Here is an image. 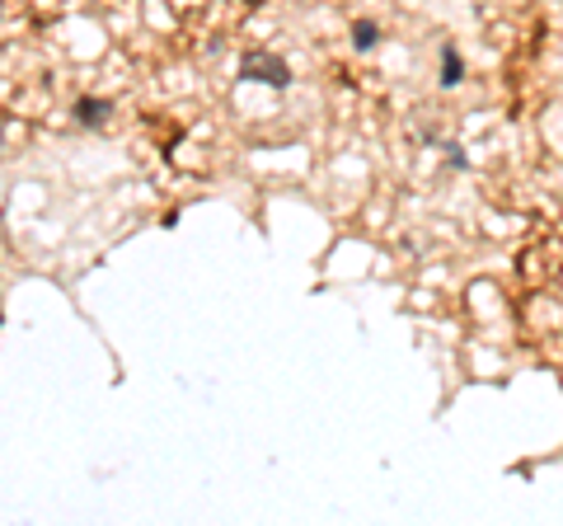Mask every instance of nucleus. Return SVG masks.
Segmentation results:
<instances>
[{
  "mask_svg": "<svg viewBox=\"0 0 563 526\" xmlns=\"http://www.w3.org/2000/svg\"><path fill=\"white\" fill-rule=\"evenodd\" d=\"M240 76H244V80H263V85H273V90H287V85H291L287 62L273 57V52H244Z\"/></svg>",
  "mask_w": 563,
  "mask_h": 526,
  "instance_id": "nucleus-1",
  "label": "nucleus"
},
{
  "mask_svg": "<svg viewBox=\"0 0 563 526\" xmlns=\"http://www.w3.org/2000/svg\"><path fill=\"white\" fill-rule=\"evenodd\" d=\"M465 80V62L455 47H442V90H455V85Z\"/></svg>",
  "mask_w": 563,
  "mask_h": 526,
  "instance_id": "nucleus-2",
  "label": "nucleus"
},
{
  "mask_svg": "<svg viewBox=\"0 0 563 526\" xmlns=\"http://www.w3.org/2000/svg\"><path fill=\"white\" fill-rule=\"evenodd\" d=\"M376 43H380L376 20H357V24H352V47H357V52H372Z\"/></svg>",
  "mask_w": 563,
  "mask_h": 526,
  "instance_id": "nucleus-3",
  "label": "nucleus"
},
{
  "mask_svg": "<svg viewBox=\"0 0 563 526\" xmlns=\"http://www.w3.org/2000/svg\"><path fill=\"white\" fill-rule=\"evenodd\" d=\"M76 118L80 122H95V128H99V122L109 118V103H103V99H80V113Z\"/></svg>",
  "mask_w": 563,
  "mask_h": 526,
  "instance_id": "nucleus-4",
  "label": "nucleus"
},
{
  "mask_svg": "<svg viewBox=\"0 0 563 526\" xmlns=\"http://www.w3.org/2000/svg\"><path fill=\"white\" fill-rule=\"evenodd\" d=\"M446 161H451L455 169H465V155H461V146H455V142H446Z\"/></svg>",
  "mask_w": 563,
  "mask_h": 526,
  "instance_id": "nucleus-5",
  "label": "nucleus"
},
{
  "mask_svg": "<svg viewBox=\"0 0 563 526\" xmlns=\"http://www.w3.org/2000/svg\"><path fill=\"white\" fill-rule=\"evenodd\" d=\"M0 136H5V132H0Z\"/></svg>",
  "mask_w": 563,
  "mask_h": 526,
  "instance_id": "nucleus-6",
  "label": "nucleus"
}]
</instances>
